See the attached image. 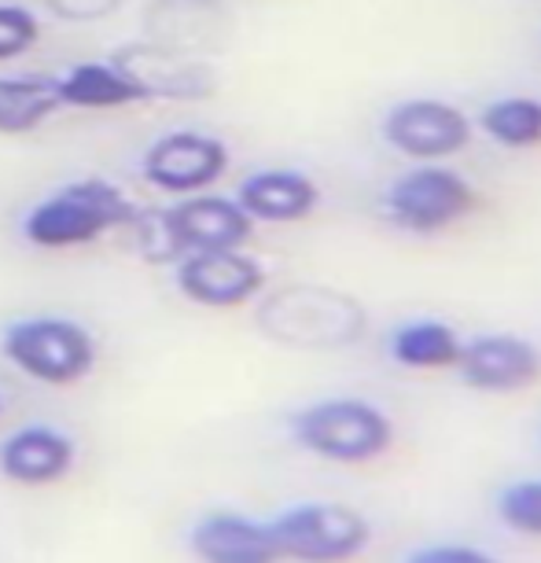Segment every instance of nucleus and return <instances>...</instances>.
Instances as JSON below:
<instances>
[{
    "instance_id": "obj_16",
    "label": "nucleus",
    "mask_w": 541,
    "mask_h": 563,
    "mask_svg": "<svg viewBox=\"0 0 541 563\" xmlns=\"http://www.w3.org/2000/svg\"><path fill=\"white\" fill-rule=\"evenodd\" d=\"M461 343L457 328H450L445 321H431V317H420V321L398 324L387 339V354L395 365L412 368V372H442L453 368L461 357Z\"/></svg>"
},
{
    "instance_id": "obj_10",
    "label": "nucleus",
    "mask_w": 541,
    "mask_h": 563,
    "mask_svg": "<svg viewBox=\"0 0 541 563\" xmlns=\"http://www.w3.org/2000/svg\"><path fill=\"white\" fill-rule=\"evenodd\" d=\"M163 221L177 258L196 251H232L254 236V221L243 214L236 196L218 192L180 196V203L163 210Z\"/></svg>"
},
{
    "instance_id": "obj_13",
    "label": "nucleus",
    "mask_w": 541,
    "mask_h": 563,
    "mask_svg": "<svg viewBox=\"0 0 541 563\" xmlns=\"http://www.w3.org/2000/svg\"><path fill=\"white\" fill-rule=\"evenodd\" d=\"M78 445L48 423H26L0 442V475L19 486H52L67 479Z\"/></svg>"
},
{
    "instance_id": "obj_17",
    "label": "nucleus",
    "mask_w": 541,
    "mask_h": 563,
    "mask_svg": "<svg viewBox=\"0 0 541 563\" xmlns=\"http://www.w3.org/2000/svg\"><path fill=\"white\" fill-rule=\"evenodd\" d=\"M486 141H494L497 147L508 152H530L541 144V100L538 97H501L494 103H486L479 122H475Z\"/></svg>"
},
{
    "instance_id": "obj_15",
    "label": "nucleus",
    "mask_w": 541,
    "mask_h": 563,
    "mask_svg": "<svg viewBox=\"0 0 541 563\" xmlns=\"http://www.w3.org/2000/svg\"><path fill=\"white\" fill-rule=\"evenodd\" d=\"M63 111L56 78L48 74H0V136L37 133Z\"/></svg>"
},
{
    "instance_id": "obj_14",
    "label": "nucleus",
    "mask_w": 541,
    "mask_h": 563,
    "mask_svg": "<svg viewBox=\"0 0 541 563\" xmlns=\"http://www.w3.org/2000/svg\"><path fill=\"white\" fill-rule=\"evenodd\" d=\"M59 103L74 111H119L155 100V89L141 74L108 59H81L56 78Z\"/></svg>"
},
{
    "instance_id": "obj_6",
    "label": "nucleus",
    "mask_w": 541,
    "mask_h": 563,
    "mask_svg": "<svg viewBox=\"0 0 541 563\" xmlns=\"http://www.w3.org/2000/svg\"><path fill=\"white\" fill-rule=\"evenodd\" d=\"M232 152L218 133L169 130L152 141L141 155V177L166 196L210 192L229 174Z\"/></svg>"
},
{
    "instance_id": "obj_8",
    "label": "nucleus",
    "mask_w": 541,
    "mask_h": 563,
    "mask_svg": "<svg viewBox=\"0 0 541 563\" xmlns=\"http://www.w3.org/2000/svg\"><path fill=\"white\" fill-rule=\"evenodd\" d=\"M265 288V265L243 247L196 251L177 258V291L207 310H236L258 299Z\"/></svg>"
},
{
    "instance_id": "obj_12",
    "label": "nucleus",
    "mask_w": 541,
    "mask_h": 563,
    "mask_svg": "<svg viewBox=\"0 0 541 563\" xmlns=\"http://www.w3.org/2000/svg\"><path fill=\"white\" fill-rule=\"evenodd\" d=\"M188 545L199 563H280L269 523L232 512V508H214L199 516Z\"/></svg>"
},
{
    "instance_id": "obj_19",
    "label": "nucleus",
    "mask_w": 541,
    "mask_h": 563,
    "mask_svg": "<svg viewBox=\"0 0 541 563\" xmlns=\"http://www.w3.org/2000/svg\"><path fill=\"white\" fill-rule=\"evenodd\" d=\"M41 41V19L34 8L0 0V63L23 59Z\"/></svg>"
},
{
    "instance_id": "obj_11",
    "label": "nucleus",
    "mask_w": 541,
    "mask_h": 563,
    "mask_svg": "<svg viewBox=\"0 0 541 563\" xmlns=\"http://www.w3.org/2000/svg\"><path fill=\"white\" fill-rule=\"evenodd\" d=\"M236 203L254 225H295L321 207V185L291 166H265L240 180Z\"/></svg>"
},
{
    "instance_id": "obj_3",
    "label": "nucleus",
    "mask_w": 541,
    "mask_h": 563,
    "mask_svg": "<svg viewBox=\"0 0 541 563\" xmlns=\"http://www.w3.org/2000/svg\"><path fill=\"white\" fill-rule=\"evenodd\" d=\"M0 350L23 376L48 387H70L89 376L100 361L92 332L70 317H23L0 335Z\"/></svg>"
},
{
    "instance_id": "obj_18",
    "label": "nucleus",
    "mask_w": 541,
    "mask_h": 563,
    "mask_svg": "<svg viewBox=\"0 0 541 563\" xmlns=\"http://www.w3.org/2000/svg\"><path fill=\"white\" fill-rule=\"evenodd\" d=\"M497 516L516 534L541 538V479H523L505 486L497 497Z\"/></svg>"
},
{
    "instance_id": "obj_4",
    "label": "nucleus",
    "mask_w": 541,
    "mask_h": 563,
    "mask_svg": "<svg viewBox=\"0 0 541 563\" xmlns=\"http://www.w3.org/2000/svg\"><path fill=\"white\" fill-rule=\"evenodd\" d=\"M475 207V185L461 169L442 163H417L390 180L384 192V218L409 236H439L461 225Z\"/></svg>"
},
{
    "instance_id": "obj_21",
    "label": "nucleus",
    "mask_w": 541,
    "mask_h": 563,
    "mask_svg": "<svg viewBox=\"0 0 541 563\" xmlns=\"http://www.w3.org/2000/svg\"><path fill=\"white\" fill-rule=\"evenodd\" d=\"M0 409H4V401H0Z\"/></svg>"
},
{
    "instance_id": "obj_1",
    "label": "nucleus",
    "mask_w": 541,
    "mask_h": 563,
    "mask_svg": "<svg viewBox=\"0 0 541 563\" xmlns=\"http://www.w3.org/2000/svg\"><path fill=\"white\" fill-rule=\"evenodd\" d=\"M136 218V203L108 177H78L59 185L56 192L37 199L23 214L26 243L41 251H70L89 247L114 229H130Z\"/></svg>"
},
{
    "instance_id": "obj_7",
    "label": "nucleus",
    "mask_w": 541,
    "mask_h": 563,
    "mask_svg": "<svg viewBox=\"0 0 541 563\" xmlns=\"http://www.w3.org/2000/svg\"><path fill=\"white\" fill-rule=\"evenodd\" d=\"M379 136L398 155L417 158V163H442V158L461 155L472 144L475 122L457 103L434 97H409L398 100L379 122Z\"/></svg>"
},
{
    "instance_id": "obj_9",
    "label": "nucleus",
    "mask_w": 541,
    "mask_h": 563,
    "mask_svg": "<svg viewBox=\"0 0 541 563\" xmlns=\"http://www.w3.org/2000/svg\"><path fill=\"white\" fill-rule=\"evenodd\" d=\"M461 384L483 395H519L541 379V350L516 332H483L461 343Z\"/></svg>"
},
{
    "instance_id": "obj_5",
    "label": "nucleus",
    "mask_w": 541,
    "mask_h": 563,
    "mask_svg": "<svg viewBox=\"0 0 541 563\" xmlns=\"http://www.w3.org/2000/svg\"><path fill=\"white\" fill-rule=\"evenodd\" d=\"M269 530L280 549V560L295 563H350L373 541V527L357 508L332 501L284 508Z\"/></svg>"
},
{
    "instance_id": "obj_20",
    "label": "nucleus",
    "mask_w": 541,
    "mask_h": 563,
    "mask_svg": "<svg viewBox=\"0 0 541 563\" xmlns=\"http://www.w3.org/2000/svg\"><path fill=\"white\" fill-rule=\"evenodd\" d=\"M406 563H501V560L483 549H475V545H453V541H442V545H423L417 552H409Z\"/></svg>"
},
{
    "instance_id": "obj_2",
    "label": "nucleus",
    "mask_w": 541,
    "mask_h": 563,
    "mask_svg": "<svg viewBox=\"0 0 541 563\" xmlns=\"http://www.w3.org/2000/svg\"><path fill=\"white\" fill-rule=\"evenodd\" d=\"M291 439L332 464H368L395 445V423L365 398H321L291 417Z\"/></svg>"
}]
</instances>
